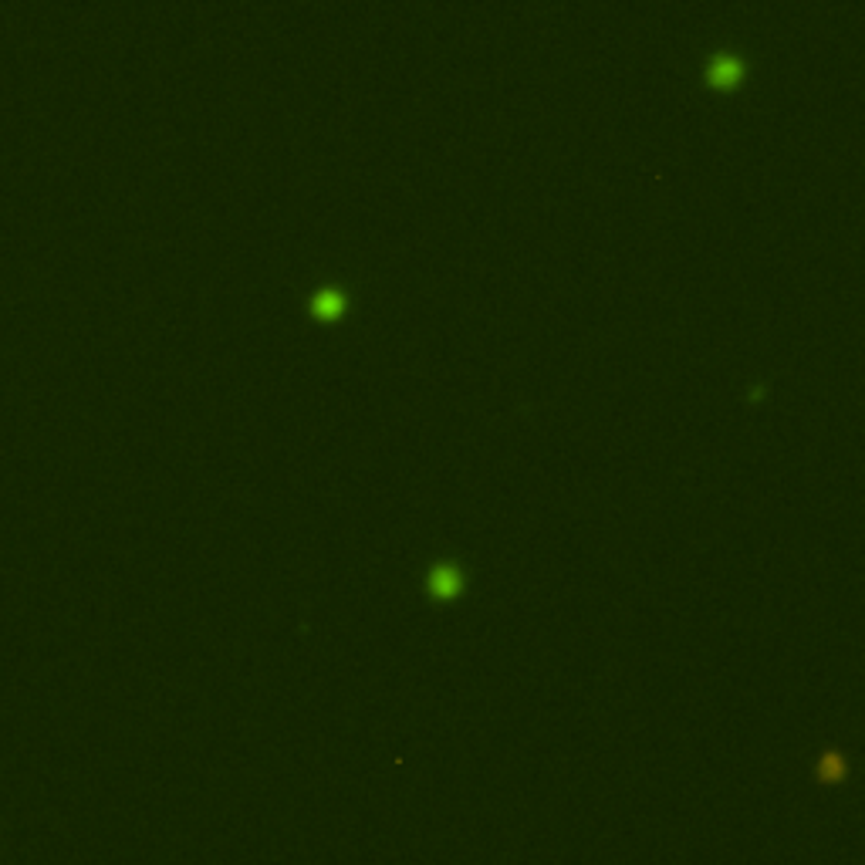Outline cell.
Returning <instances> with one entry per match:
<instances>
[{"mask_svg": "<svg viewBox=\"0 0 865 865\" xmlns=\"http://www.w3.org/2000/svg\"><path fill=\"white\" fill-rule=\"evenodd\" d=\"M815 777L821 785H842L849 777V757L838 747H825L818 757H815Z\"/></svg>", "mask_w": 865, "mask_h": 865, "instance_id": "4", "label": "cell"}, {"mask_svg": "<svg viewBox=\"0 0 865 865\" xmlns=\"http://www.w3.org/2000/svg\"><path fill=\"white\" fill-rule=\"evenodd\" d=\"M743 78H747V58H743L741 48L721 45L713 48L707 61H703V81L710 89H741Z\"/></svg>", "mask_w": 865, "mask_h": 865, "instance_id": "1", "label": "cell"}, {"mask_svg": "<svg viewBox=\"0 0 865 865\" xmlns=\"http://www.w3.org/2000/svg\"><path fill=\"white\" fill-rule=\"evenodd\" d=\"M352 308V291L342 281H322L308 291V311L318 322H338Z\"/></svg>", "mask_w": 865, "mask_h": 865, "instance_id": "3", "label": "cell"}, {"mask_svg": "<svg viewBox=\"0 0 865 865\" xmlns=\"http://www.w3.org/2000/svg\"><path fill=\"white\" fill-rule=\"evenodd\" d=\"M466 582H470V571H466V565L460 558H436V561L426 568V578H422L426 595H430L432 602L460 599L466 592Z\"/></svg>", "mask_w": 865, "mask_h": 865, "instance_id": "2", "label": "cell"}]
</instances>
